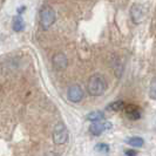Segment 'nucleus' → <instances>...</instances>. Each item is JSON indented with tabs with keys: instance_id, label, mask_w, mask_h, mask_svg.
<instances>
[{
	"instance_id": "5",
	"label": "nucleus",
	"mask_w": 156,
	"mask_h": 156,
	"mask_svg": "<svg viewBox=\"0 0 156 156\" xmlns=\"http://www.w3.org/2000/svg\"><path fill=\"white\" fill-rule=\"evenodd\" d=\"M112 128V125H110L109 122H100V121H96V122H94L93 125H90L89 127V133L94 135V136H99V135H101L105 130H107V129H110Z\"/></svg>"
},
{
	"instance_id": "2",
	"label": "nucleus",
	"mask_w": 156,
	"mask_h": 156,
	"mask_svg": "<svg viewBox=\"0 0 156 156\" xmlns=\"http://www.w3.org/2000/svg\"><path fill=\"white\" fill-rule=\"evenodd\" d=\"M55 19H56L55 11L52 7L46 6L40 11V25L44 30L49 28L55 23Z\"/></svg>"
},
{
	"instance_id": "3",
	"label": "nucleus",
	"mask_w": 156,
	"mask_h": 156,
	"mask_svg": "<svg viewBox=\"0 0 156 156\" xmlns=\"http://www.w3.org/2000/svg\"><path fill=\"white\" fill-rule=\"evenodd\" d=\"M68 129L62 122L56 123L53 130V141L55 144H65L68 141Z\"/></svg>"
},
{
	"instance_id": "10",
	"label": "nucleus",
	"mask_w": 156,
	"mask_h": 156,
	"mask_svg": "<svg viewBox=\"0 0 156 156\" xmlns=\"http://www.w3.org/2000/svg\"><path fill=\"white\" fill-rule=\"evenodd\" d=\"M105 117V114L101 110H94V112H90L88 115H87V120L89 121H93V122H96V121H101Z\"/></svg>"
},
{
	"instance_id": "13",
	"label": "nucleus",
	"mask_w": 156,
	"mask_h": 156,
	"mask_svg": "<svg viewBox=\"0 0 156 156\" xmlns=\"http://www.w3.org/2000/svg\"><path fill=\"white\" fill-rule=\"evenodd\" d=\"M149 96H150V99L156 100V78L150 82V86H149Z\"/></svg>"
},
{
	"instance_id": "9",
	"label": "nucleus",
	"mask_w": 156,
	"mask_h": 156,
	"mask_svg": "<svg viewBox=\"0 0 156 156\" xmlns=\"http://www.w3.org/2000/svg\"><path fill=\"white\" fill-rule=\"evenodd\" d=\"M12 28H13V31H16V32L23 31V28H25V21H23V19L20 16H16V18L13 19Z\"/></svg>"
},
{
	"instance_id": "7",
	"label": "nucleus",
	"mask_w": 156,
	"mask_h": 156,
	"mask_svg": "<svg viewBox=\"0 0 156 156\" xmlns=\"http://www.w3.org/2000/svg\"><path fill=\"white\" fill-rule=\"evenodd\" d=\"M52 62L56 70H63L68 65V60L63 53H56L52 59Z\"/></svg>"
},
{
	"instance_id": "15",
	"label": "nucleus",
	"mask_w": 156,
	"mask_h": 156,
	"mask_svg": "<svg viewBox=\"0 0 156 156\" xmlns=\"http://www.w3.org/2000/svg\"><path fill=\"white\" fill-rule=\"evenodd\" d=\"M125 153L127 156H136V154H137L135 150H130V149H127Z\"/></svg>"
},
{
	"instance_id": "12",
	"label": "nucleus",
	"mask_w": 156,
	"mask_h": 156,
	"mask_svg": "<svg viewBox=\"0 0 156 156\" xmlns=\"http://www.w3.org/2000/svg\"><path fill=\"white\" fill-rule=\"evenodd\" d=\"M125 108V103L122 101H115L109 105V109L113 112H119V110L123 109Z\"/></svg>"
},
{
	"instance_id": "4",
	"label": "nucleus",
	"mask_w": 156,
	"mask_h": 156,
	"mask_svg": "<svg viewBox=\"0 0 156 156\" xmlns=\"http://www.w3.org/2000/svg\"><path fill=\"white\" fill-rule=\"evenodd\" d=\"M67 96H68V100L70 102L78 103L83 99V90H82L81 86H79V85H72L68 88Z\"/></svg>"
},
{
	"instance_id": "16",
	"label": "nucleus",
	"mask_w": 156,
	"mask_h": 156,
	"mask_svg": "<svg viewBox=\"0 0 156 156\" xmlns=\"http://www.w3.org/2000/svg\"><path fill=\"white\" fill-rule=\"evenodd\" d=\"M45 156H59V155H58L56 153H53V151H52V153H48V154H46Z\"/></svg>"
},
{
	"instance_id": "8",
	"label": "nucleus",
	"mask_w": 156,
	"mask_h": 156,
	"mask_svg": "<svg viewBox=\"0 0 156 156\" xmlns=\"http://www.w3.org/2000/svg\"><path fill=\"white\" fill-rule=\"evenodd\" d=\"M123 109H125L126 114L128 115L129 119H132V120H137V119H140L141 112L136 106H127V107L125 106Z\"/></svg>"
},
{
	"instance_id": "14",
	"label": "nucleus",
	"mask_w": 156,
	"mask_h": 156,
	"mask_svg": "<svg viewBox=\"0 0 156 156\" xmlns=\"http://www.w3.org/2000/svg\"><path fill=\"white\" fill-rule=\"evenodd\" d=\"M95 150H98L99 153H108L109 151V146L107 143H98L95 146Z\"/></svg>"
},
{
	"instance_id": "1",
	"label": "nucleus",
	"mask_w": 156,
	"mask_h": 156,
	"mask_svg": "<svg viewBox=\"0 0 156 156\" xmlns=\"http://www.w3.org/2000/svg\"><path fill=\"white\" fill-rule=\"evenodd\" d=\"M106 89H107V82L102 75L94 74L89 78L87 83V90L92 96H101L106 92Z\"/></svg>"
},
{
	"instance_id": "17",
	"label": "nucleus",
	"mask_w": 156,
	"mask_h": 156,
	"mask_svg": "<svg viewBox=\"0 0 156 156\" xmlns=\"http://www.w3.org/2000/svg\"><path fill=\"white\" fill-rule=\"evenodd\" d=\"M23 11H25V7H20V8H18V13H23Z\"/></svg>"
},
{
	"instance_id": "11",
	"label": "nucleus",
	"mask_w": 156,
	"mask_h": 156,
	"mask_svg": "<svg viewBox=\"0 0 156 156\" xmlns=\"http://www.w3.org/2000/svg\"><path fill=\"white\" fill-rule=\"evenodd\" d=\"M128 144H130L132 147H137V148H140L143 146V140L141 139V137H132V139H129L128 140Z\"/></svg>"
},
{
	"instance_id": "6",
	"label": "nucleus",
	"mask_w": 156,
	"mask_h": 156,
	"mask_svg": "<svg viewBox=\"0 0 156 156\" xmlns=\"http://www.w3.org/2000/svg\"><path fill=\"white\" fill-rule=\"evenodd\" d=\"M130 18H132L133 23H142L143 18H144V9H143V7L139 4L133 5L132 8H130Z\"/></svg>"
}]
</instances>
